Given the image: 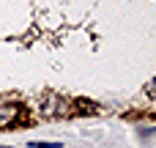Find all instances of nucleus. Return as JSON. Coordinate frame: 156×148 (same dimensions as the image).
Masks as SVG:
<instances>
[{
  "label": "nucleus",
  "mask_w": 156,
  "mask_h": 148,
  "mask_svg": "<svg viewBox=\"0 0 156 148\" xmlns=\"http://www.w3.org/2000/svg\"><path fill=\"white\" fill-rule=\"evenodd\" d=\"M30 148H60V143H30Z\"/></svg>",
  "instance_id": "7ed1b4c3"
},
{
  "label": "nucleus",
  "mask_w": 156,
  "mask_h": 148,
  "mask_svg": "<svg viewBox=\"0 0 156 148\" xmlns=\"http://www.w3.org/2000/svg\"><path fill=\"white\" fill-rule=\"evenodd\" d=\"M22 115H25V107H22L19 102H5V104H0V126H11V124H16Z\"/></svg>",
  "instance_id": "f03ea898"
},
{
  "label": "nucleus",
  "mask_w": 156,
  "mask_h": 148,
  "mask_svg": "<svg viewBox=\"0 0 156 148\" xmlns=\"http://www.w3.org/2000/svg\"><path fill=\"white\" fill-rule=\"evenodd\" d=\"M0 148H11V146H0Z\"/></svg>",
  "instance_id": "20e7f679"
},
{
  "label": "nucleus",
  "mask_w": 156,
  "mask_h": 148,
  "mask_svg": "<svg viewBox=\"0 0 156 148\" xmlns=\"http://www.w3.org/2000/svg\"><path fill=\"white\" fill-rule=\"evenodd\" d=\"M69 113H71L69 99H63V96H41V115L60 118V115H69Z\"/></svg>",
  "instance_id": "f257e3e1"
}]
</instances>
